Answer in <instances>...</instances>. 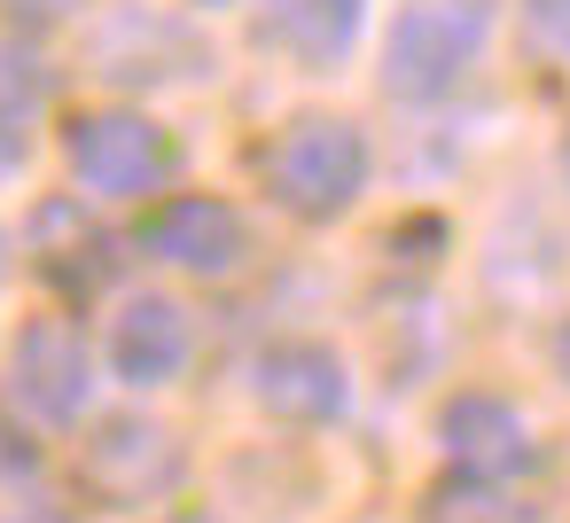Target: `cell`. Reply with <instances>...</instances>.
<instances>
[{
    "label": "cell",
    "mask_w": 570,
    "mask_h": 523,
    "mask_svg": "<svg viewBox=\"0 0 570 523\" xmlns=\"http://www.w3.org/2000/svg\"><path fill=\"white\" fill-rule=\"evenodd\" d=\"M0 523H79V515L56 500H24V507H0Z\"/></svg>",
    "instance_id": "17"
},
{
    "label": "cell",
    "mask_w": 570,
    "mask_h": 523,
    "mask_svg": "<svg viewBox=\"0 0 570 523\" xmlns=\"http://www.w3.org/2000/svg\"><path fill=\"white\" fill-rule=\"evenodd\" d=\"M562 180H570V134H562Z\"/></svg>",
    "instance_id": "23"
},
{
    "label": "cell",
    "mask_w": 570,
    "mask_h": 523,
    "mask_svg": "<svg viewBox=\"0 0 570 523\" xmlns=\"http://www.w3.org/2000/svg\"><path fill=\"white\" fill-rule=\"evenodd\" d=\"M250 398L289 430H328L352 414V367L321 336H274L250 359Z\"/></svg>",
    "instance_id": "9"
},
{
    "label": "cell",
    "mask_w": 570,
    "mask_h": 523,
    "mask_svg": "<svg viewBox=\"0 0 570 523\" xmlns=\"http://www.w3.org/2000/svg\"><path fill=\"white\" fill-rule=\"evenodd\" d=\"M484 40H492V0H414L383 32V95L414 110L461 95Z\"/></svg>",
    "instance_id": "3"
},
{
    "label": "cell",
    "mask_w": 570,
    "mask_h": 523,
    "mask_svg": "<svg viewBox=\"0 0 570 523\" xmlns=\"http://www.w3.org/2000/svg\"><path fill=\"white\" fill-rule=\"evenodd\" d=\"M102 352H110V375H118L126 391H165V383H180L188 359H196V313H188L173 289H134V297L118 305Z\"/></svg>",
    "instance_id": "11"
},
{
    "label": "cell",
    "mask_w": 570,
    "mask_h": 523,
    "mask_svg": "<svg viewBox=\"0 0 570 523\" xmlns=\"http://www.w3.org/2000/svg\"><path fill=\"white\" fill-rule=\"evenodd\" d=\"M367 32V0H258L250 40L258 56H282L289 71H336Z\"/></svg>",
    "instance_id": "12"
},
{
    "label": "cell",
    "mask_w": 570,
    "mask_h": 523,
    "mask_svg": "<svg viewBox=\"0 0 570 523\" xmlns=\"http://www.w3.org/2000/svg\"><path fill=\"white\" fill-rule=\"evenodd\" d=\"M56 149H63V172L87 188V204H149L180 172V141L149 110H134V102L71 110Z\"/></svg>",
    "instance_id": "2"
},
{
    "label": "cell",
    "mask_w": 570,
    "mask_h": 523,
    "mask_svg": "<svg viewBox=\"0 0 570 523\" xmlns=\"http://www.w3.org/2000/svg\"><path fill=\"white\" fill-rule=\"evenodd\" d=\"M188 9H235V0H188Z\"/></svg>",
    "instance_id": "22"
},
{
    "label": "cell",
    "mask_w": 570,
    "mask_h": 523,
    "mask_svg": "<svg viewBox=\"0 0 570 523\" xmlns=\"http://www.w3.org/2000/svg\"><path fill=\"white\" fill-rule=\"evenodd\" d=\"M375 180V149L352 118L336 110H297L289 126H274V141L258 149V188L282 219L297 227H336Z\"/></svg>",
    "instance_id": "1"
},
{
    "label": "cell",
    "mask_w": 570,
    "mask_h": 523,
    "mask_svg": "<svg viewBox=\"0 0 570 523\" xmlns=\"http://www.w3.org/2000/svg\"><path fill=\"white\" fill-rule=\"evenodd\" d=\"M438 445H445L453 476H476V484H515L547 461L531 414L500 391H453L438 406Z\"/></svg>",
    "instance_id": "8"
},
{
    "label": "cell",
    "mask_w": 570,
    "mask_h": 523,
    "mask_svg": "<svg viewBox=\"0 0 570 523\" xmlns=\"http://www.w3.org/2000/svg\"><path fill=\"white\" fill-rule=\"evenodd\" d=\"M414 523H539V507L515 484H476V476H438L414 507Z\"/></svg>",
    "instance_id": "13"
},
{
    "label": "cell",
    "mask_w": 570,
    "mask_h": 523,
    "mask_svg": "<svg viewBox=\"0 0 570 523\" xmlns=\"http://www.w3.org/2000/svg\"><path fill=\"white\" fill-rule=\"evenodd\" d=\"M515 24L539 63H570V0H515Z\"/></svg>",
    "instance_id": "15"
},
{
    "label": "cell",
    "mask_w": 570,
    "mask_h": 523,
    "mask_svg": "<svg viewBox=\"0 0 570 523\" xmlns=\"http://www.w3.org/2000/svg\"><path fill=\"white\" fill-rule=\"evenodd\" d=\"M547 359H554V383H562V391H570V320H562V328H554V344H547Z\"/></svg>",
    "instance_id": "19"
},
{
    "label": "cell",
    "mask_w": 570,
    "mask_h": 523,
    "mask_svg": "<svg viewBox=\"0 0 570 523\" xmlns=\"http://www.w3.org/2000/svg\"><path fill=\"white\" fill-rule=\"evenodd\" d=\"M40 468H48L40 437H32L17 414H0V492H24V484H40Z\"/></svg>",
    "instance_id": "16"
},
{
    "label": "cell",
    "mask_w": 570,
    "mask_h": 523,
    "mask_svg": "<svg viewBox=\"0 0 570 523\" xmlns=\"http://www.w3.org/2000/svg\"><path fill=\"white\" fill-rule=\"evenodd\" d=\"M24 258L63 305H95L126 274V235L87 196H40L24 219Z\"/></svg>",
    "instance_id": "7"
},
{
    "label": "cell",
    "mask_w": 570,
    "mask_h": 523,
    "mask_svg": "<svg viewBox=\"0 0 570 523\" xmlns=\"http://www.w3.org/2000/svg\"><path fill=\"white\" fill-rule=\"evenodd\" d=\"M95 406V352L71 313H40L9 336L0 359V414H17L24 430H79Z\"/></svg>",
    "instance_id": "4"
},
{
    "label": "cell",
    "mask_w": 570,
    "mask_h": 523,
    "mask_svg": "<svg viewBox=\"0 0 570 523\" xmlns=\"http://www.w3.org/2000/svg\"><path fill=\"white\" fill-rule=\"evenodd\" d=\"M157 523H219L212 507H173V515H157Z\"/></svg>",
    "instance_id": "20"
},
{
    "label": "cell",
    "mask_w": 570,
    "mask_h": 523,
    "mask_svg": "<svg viewBox=\"0 0 570 523\" xmlns=\"http://www.w3.org/2000/svg\"><path fill=\"white\" fill-rule=\"evenodd\" d=\"M87 63L95 79L110 87H196L219 71L212 40L188 24V17H165V9H141V0H110V9L87 24Z\"/></svg>",
    "instance_id": "6"
},
{
    "label": "cell",
    "mask_w": 570,
    "mask_h": 523,
    "mask_svg": "<svg viewBox=\"0 0 570 523\" xmlns=\"http://www.w3.org/2000/svg\"><path fill=\"white\" fill-rule=\"evenodd\" d=\"M56 95V71H48V56L40 48H24L17 32L0 40V118H17V126H32V110Z\"/></svg>",
    "instance_id": "14"
},
{
    "label": "cell",
    "mask_w": 570,
    "mask_h": 523,
    "mask_svg": "<svg viewBox=\"0 0 570 523\" xmlns=\"http://www.w3.org/2000/svg\"><path fill=\"white\" fill-rule=\"evenodd\" d=\"M9 266H17V235L0 227V282H9Z\"/></svg>",
    "instance_id": "21"
},
{
    "label": "cell",
    "mask_w": 570,
    "mask_h": 523,
    "mask_svg": "<svg viewBox=\"0 0 570 523\" xmlns=\"http://www.w3.org/2000/svg\"><path fill=\"white\" fill-rule=\"evenodd\" d=\"M188 484V437L157 414H102L79 437V492L110 515H141Z\"/></svg>",
    "instance_id": "5"
},
{
    "label": "cell",
    "mask_w": 570,
    "mask_h": 523,
    "mask_svg": "<svg viewBox=\"0 0 570 523\" xmlns=\"http://www.w3.org/2000/svg\"><path fill=\"white\" fill-rule=\"evenodd\" d=\"M63 9V0H0V17H9V24H48Z\"/></svg>",
    "instance_id": "18"
},
{
    "label": "cell",
    "mask_w": 570,
    "mask_h": 523,
    "mask_svg": "<svg viewBox=\"0 0 570 523\" xmlns=\"http://www.w3.org/2000/svg\"><path fill=\"white\" fill-rule=\"evenodd\" d=\"M134 243L157 266L196 274V282H227V274L250 266V219L227 196H165V204H149V219H141Z\"/></svg>",
    "instance_id": "10"
}]
</instances>
